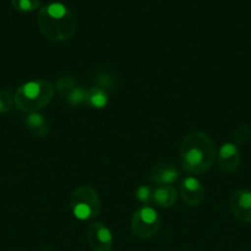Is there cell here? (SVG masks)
<instances>
[{"label": "cell", "mask_w": 251, "mask_h": 251, "mask_svg": "<svg viewBox=\"0 0 251 251\" xmlns=\"http://www.w3.org/2000/svg\"><path fill=\"white\" fill-rule=\"evenodd\" d=\"M217 157L216 144L211 136L201 131L187 135L180 147V159L184 171L189 176L208 172Z\"/></svg>", "instance_id": "obj_1"}, {"label": "cell", "mask_w": 251, "mask_h": 251, "mask_svg": "<svg viewBox=\"0 0 251 251\" xmlns=\"http://www.w3.org/2000/svg\"><path fill=\"white\" fill-rule=\"evenodd\" d=\"M56 87L47 80H34L22 83L15 91L14 103L17 109L25 113H36L51 103Z\"/></svg>", "instance_id": "obj_2"}, {"label": "cell", "mask_w": 251, "mask_h": 251, "mask_svg": "<svg viewBox=\"0 0 251 251\" xmlns=\"http://www.w3.org/2000/svg\"><path fill=\"white\" fill-rule=\"evenodd\" d=\"M39 27L47 38L54 42H62L73 36L75 22L64 5L53 2L39 15Z\"/></svg>", "instance_id": "obj_3"}, {"label": "cell", "mask_w": 251, "mask_h": 251, "mask_svg": "<svg viewBox=\"0 0 251 251\" xmlns=\"http://www.w3.org/2000/svg\"><path fill=\"white\" fill-rule=\"evenodd\" d=\"M70 208L74 217L80 221H89L97 217L101 211V201L96 190L89 185L76 188L71 194Z\"/></svg>", "instance_id": "obj_4"}, {"label": "cell", "mask_w": 251, "mask_h": 251, "mask_svg": "<svg viewBox=\"0 0 251 251\" xmlns=\"http://www.w3.org/2000/svg\"><path fill=\"white\" fill-rule=\"evenodd\" d=\"M161 227V220L157 211L150 206H143L133 213L130 228L135 237L149 239L157 234Z\"/></svg>", "instance_id": "obj_5"}, {"label": "cell", "mask_w": 251, "mask_h": 251, "mask_svg": "<svg viewBox=\"0 0 251 251\" xmlns=\"http://www.w3.org/2000/svg\"><path fill=\"white\" fill-rule=\"evenodd\" d=\"M56 91L70 107H79L85 103L86 91L71 76H61L57 80Z\"/></svg>", "instance_id": "obj_6"}, {"label": "cell", "mask_w": 251, "mask_h": 251, "mask_svg": "<svg viewBox=\"0 0 251 251\" xmlns=\"http://www.w3.org/2000/svg\"><path fill=\"white\" fill-rule=\"evenodd\" d=\"M86 240L93 251H110L112 249V234L110 229L101 222H95L89 227Z\"/></svg>", "instance_id": "obj_7"}, {"label": "cell", "mask_w": 251, "mask_h": 251, "mask_svg": "<svg viewBox=\"0 0 251 251\" xmlns=\"http://www.w3.org/2000/svg\"><path fill=\"white\" fill-rule=\"evenodd\" d=\"M230 211L234 217L244 223H251V191L236 190L230 198Z\"/></svg>", "instance_id": "obj_8"}, {"label": "cell", "mask_w": 251, "mask_h": 251, "mask_svg": "<svg viewBox=\"0 0 251 251\" xmlns=\"http://www.w3.org/2000/svg\"><path fill=\"white\" fill-rule=\"evenodd\" d=\"M182 200L191 207H197L204 199V188L194 176H187L180 186Z\"/></svg>", "instance_id": "obj_9"}, {"label": "cell", "mask_w": 251, "mask_h": 251, "mask_svg": "<svg viewBox=\"0 0 251 251\" xmlns=\"http://www.w3.org/2000/svg\"><path fill=\"white\" fill-rule=\"evenodd\" d=\"M240 152H239L238 147L234 144H224L220 147L217 156V161H218V166L224 173L231 174L238 169L239 164H240Z\"/></svg>", "instance_id": "obj_10"}, {"label": "cell", "mask_w": 251, "mask_h": 251, "mask_svg": "<svg viewBox=\"0 0 251 251\" xmlns=\"http://www.w3.org/2000/svg\"><path fill=\"white\" fill-rule=\"evenodd\" d=\"M180 172L174 164L161 163L153 167L150 171V180L159 185H171L179 179Z\"/></svg>", "instance_id": "obj_11"}, {"label": "cell", "mask_w": 251, "mask_h": 251, "mask_svg": "<svg viewBox=\"0 0 251 251\" xmlns=\"http://www.w3.org/2000/svg\"><path fill=\"white\" fill-rule=\"evenodd\" d=\"M24 125L27 131L34 137H44L51 131L48 120L38 112L27 114L24 119Z\"/></svg>", "instance_id": "obj_12"}, {"label": "cell", "mask_w": 251, "mask_h": 251, "mask_svg": "<svg viewBox=\"0 0 251 251\" xmlns=\"http://www.w3.org/2000/svg\"><path fill=\"white\" fill-rule=\"evenodd\" d=\"M152 201L159 207H172L177 201L176 189L172 185H159L153 191Z\"/></svg>", "instance_id": "obj_13"}, {"label": "cell", "mask_w": 251, "mask_h": 251, "mask_svg": "<svg viewBox=\"0 0 251 251\" xmlns=\"http://www.w3.org/2000/svg\"><path fill=\"white\" fill-rule=\"evenodd\" d=\"M85 103L94 109H102L108 104V91L95 86L86 91Z\"/></svg>", "instance_id": "obj_14"}, {"label": "cell", "mask_w": 251, "mask_h": 251, "mask_svg": "<svg viewBox=\"0 0 251 251\" xmlns=\"http://www.w3.org/2000/svg\"><path fill=\"white\" fill-rule=\"evenodd\" d=\"M14 104V96L9 90L0 88V114L7 113Z\"/></svg>", "instance_id": "obj_15"}, {"label": "cell", "mask_w": 251, "mask_h": 251, "mask_svg": "<svg viewBox=\"0 0 251 251\" xmlns=\"http://www.w3.org/2000/svg\"><path fill=\"white\" fill-rule=\"evenodd\" d=\"M250 135H251V127L249 126V125L244 124V125H240L239 127H236L235 131H234L233 134V139L236 145L244 144L245 141H248Z\"/></svg>", "instance_id": "obj_16"}, {"label": "cell", "mask_w": 251, "mask_h": 251, "mask_svg": "<svg viewBox=\"0 0 251 251\" xmlns=\"http://www.w3.org/2000/svg\"><path fill=\"white\" fill-rule=\"evenodd\" d=\"M12 5L21 12H30L38 6V0H12Z\"/></svg>", "instance_id": "obj_17"}, {"label": "cell", "mask_w": 251, "mask_h": 251, "mask_svg": "<svg viewBox=\"0 0 251 251\" xmlns=\"http://www.w3.org/2000/svg\"><path fill=\"white\" fill-rule=\"evenodd\" d=\"M152 195H153L152 189L147 185L138 186L137 190H135V198H137V200L139 201V202L145 203V205L152 202Z\"/></svg>", "instance_id": "obj_18"}]
</instances>
